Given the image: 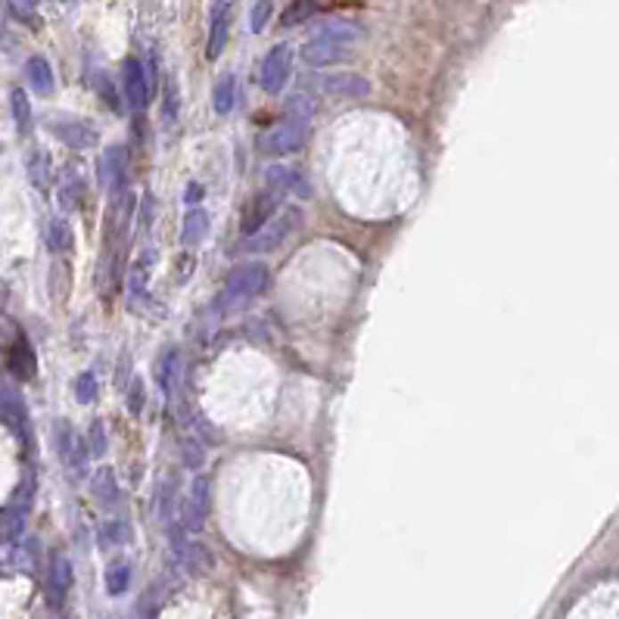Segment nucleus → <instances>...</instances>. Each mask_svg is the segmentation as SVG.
Returning a JSON list of instances; mask_svg holds the SVG:
<instances>
[{"mask_svg": "<svg viewBox=\"0 0 619 619\" xmlns=\"http://www.w3.org/2000/svg\"><path fill=\"white\" fill-rule=\"evenodd\" d=\"M362 37V29L346 19H337V22H327L312 41L302 44V60L314 69H327V66H339L352 56V41Z\"/></svg>", "mask_w": 619, "mask_h": 619, "instance_id": "f257e3e1", "label": "nucleus"}, {"mask_svg": "<svg viewBox=\"0 0 619 619\" xmlns=\"http://www.w3.org/2000/svg\"><path fill=\"white\" fill-rule=\"evenodd\" d=\"M293 78V50L289 44H274V47L265 53L262 69H258V85L265 94H281L283 87Z\"/></svg>", "mask_w": 619, "mask_h": 619, "instance_id": "f03ea898", "label": "nucleus"}, {"mask_svg": "<svg viewBox=\"0 0 619 619\" xmlns=\"http://www.w3.org/2000/svg\"><path fill=\"white\" fill-rule=\"evenodd\" d=\"M268 265L265 262H243L231 271L224 283V299H249L268 287Z\"/></svg>", "mask_w": 619, "mask_h": 619, "instance_id": "7ed1b4c3", "label": "nucleus"}, {"mask_svg": "<svg viewBox=\"0 0 619 619\" xmlns=\"http://www.w3.org/2000/svg\"><path fill=\"white\" fill-rule=\"evenodd\" d=\"M305 134H308V125L305 122H281L277 128H271L268 134H262V150L271 156H289V153H299L302 143H305Z\"/></svg>", "mask_w": 619, "mask_h": 619, "instance_id": "20e7f679", "label": "nucleus"}, {"mask_svg": "<svg viewBox=\"0 0 619 619\" xmlns=\"http://www.w3.org/2000/svg\"><path fill=\"white\" fill-rule=\"evenodd\" d=\"M208 514V476H197L191 483L184 504H181V529L184 533H200Z\"/></svg>", "mask_w": 619, "mask_h": 619, "instance_id": "39448f33", "label": "nucleus"}, {"mask_svg": "<svg viewBox=\"0 0 619 619\" xmlns=\"http://www.w3.org/2000/svg\"><path fill=\"white\" fill-rule=\"evenodd\" d=\"M318 87L327 97H337V100H358L371 94V81L358 72H330L318 81Z\"/></svg>", "mask_w": 619, "mask_h": 619, "instance_id": "423d86ee", "label": "nucleus"}, {"mask_svg": "<svg viewBox=\"0 0 619 619\" xmlns=\"http://www.w3.org/2000/svg\"><path fill=\"white\" fill-rule=\"evenodd\" d=\"M122 91H125V100L134 112L147 110L150 103V81H147V72H143L141 60L128 56L122 66Z\"/></svg>", "mask_w": 619, "mask_h": 619, "instance_id": "0eeeda50", "label": "nucleus"}, {"mask_svg": "<svg viewBox=\"0 0 619 619\" xmlns=\"http://www.w3.org/2000/svg\"><path fill=\"white\" fill-rule=\"evenodd\" d=\"M299 218H302L299 208H289V212H283L281 218H277L271 227H262L258 233H252V237L246 240V249L265 252V249H274V246H281L283 240L289 237V231H293V227L299 224Z\"/></svg>", "mask_w": 619, "mask_h": 619, "instance_id": "6e6552de", "label": "nucleus"}, {"mask_svg": "<svg viewBox=\"0 0 619 619\" xmlns=\"http://www.w3.org/2000/svg\"><path fill=\"white\" fill-rule=\"evenodd\" d=\"M172 554L178 558L181 566H187L193 573H208L215 566V558L206 542H191L184 539V533H172Z\"/></svg>", "mask_w": 619, "mask_h": 619, "instance_id": "1a4fd4ad", "label": "nucleus"}, {"mask_svg": "<svg viewBox=\"0 0 619 619\" xmlns=\"http://www.w3.org/2000/svg\"><path fill=\"white\" fill-rule=\"evenodd\" d=\"M6 371H10L16 380H35L37 358H35V349H31L25 333H16L12 343L6 346Z\"/></svg>", "mask_w": 619, "mask_h": 619, "instance_id": "9d476101", "label": "nucleus"}, {"mask_svg": "<svg viewBox=\"0 0 619 619\" xmlns=\"http://www.w3.org/2000/svg\"><path fill=\"white\" fill-rule=\"evenodd\" d=\"M29 510H31V485H22L10 498L4 514H0V533H4V539H19V533L25 529V520H29Z\"/></svg>", "mask_w": 619, "mask_h": 619, "instance_id": "9b49d317", "label": "nucleus"}, {"mask_svg": "<svg viewBox=\"0 0 619 619\" xmlns=\"http://www.w3.org/2000/svg\"><path fill=\"white\" fill-rule=\"evenodd\" d=\"M100 172H97V178H100V184H103V191H110L112 197L118 193V187H122V181H125V172H128V153H125V147H106L103 150V156H100Z\"/></svg>", "mask_w": 619, "mask_h": 619, "instance_id": "f8f14e48", "label": "nucleus"}, {"mask_svg": "<svg viewBox=\"0 0 619 619\" xmlns=\"http://www.w3.org/2000/svg\"><path fill=\"white\" fill-rule=\"evenodd\" d=\"M265 191H274V193H281V197L283 193H296V197H302V200L312 197V184H308L299 172H293V168H287V166L265 168Z\"/></svg>", "mask_w": 619, "mask_h": 619, "instance_id": "ddd939ff", "label": "nucleus"}, {"mask_svg": "<svg viewBox=\"0 0 619 619\" xmlns=\"http://www.w3.org/2000/svg\"><path fill=\"white\" fill-rule=\"evenodd\" d=\"M0 423H6L19 436H25V427H29V411L22 405V395L4 380V374H0Z\"/></svg>", "mask_w": 619, "mask_h": 619, "instance_id": "4468645a", "label": "nucleus"}, {"mask_svg": "<svg viewBox=\"0 0 619 619\" xmlns=\"http://www.w3.org/2000/svg\"><path fill=\"white\" fill-rule=\"evenodd\" d=\"M277 206H281V193H274V191L258 193L256 203L246 208V215H243V233H246V237H249V233L262 231V227L268 224L271 218H274Z\"/></svg>", "mask_w": 619, "mask_h": 619, "instance_id": "2eb2a0df", "label": "nucleus"}, {"mask_svg": "<svg viewBox=\"0 0 619 619\" xmlns=\"http://www.w3.org/2000/svg\"><path fill=\"white\" fill-rule=\"evenodd\" d=\"M69 589H72V560L66 554H56L50 560V576H47V598L53 607H60L66 601Z\"/></svg>", "mask_w": 619, "mask_h": 619, "instance_id": "dca6fc26", "label": "nucleus"}, {"mask_svg": "<svg viewBox=\"0 0 619 619\" xmlns=\"http://www.w3.org/2000/svg\"><path fill=\"white\" fill-rule=\"evenodd\" d=\"M50 131H53V134L72 150L97 147V141H100L97 131H94L87 122H81V118H72V122H56V125H50Z\"/></svg>", "mask_w": 619, "mask_h": 619, "instance_id": "f3484780", "label": "nucleus"}, {"mask_svg": "<svg viewBox=\"0 0 619 619\" xmlns=\"http://www.w3.org/2000/svg\"><path fill=\"white\" fill-rule=\"evenodd\" d=\"M181 371H184V352L178 349V346H172V349L162 352L159 358V387L162 393H166V399H175V393H178L181 387Z\"/></svg>", "mask_w": 619, "mask_h": 619, "instance_id": "a211bd4d", "label": "nucleus"}, {"mask_svg": "<svg viewBox=\"0 0 619 619\" xmlns=\"http://www.w3.org/2000/svg\"><path fill=\"white\" fill-rule=\"evenodd\" d=\"M231 37V4H212V35H208V56L218 60Z\"/></svg>", "mask_w": 619, "mask_h": 619, "instance_id": "6ab92c4d", "label": "nucleus"}, {"mask_svg": "<svg viewBox=\"0 0 619 619\" xmlns=\"http://www.w3.org/2000/svg\"><path fill=\"white\" fill-rule=\"evenodd\" d=\"M25 75H29V85L35 94H41V97L53 94L56 78H53V69H50V62L44 60V56H29V62H25Z\"/></svg>", "mask_w": 619, "mask_h": 619, "instance_id": "aec40b11", "label": "nucleus"}, {"mask_svg": "<svg viewBox=\"0 0 619 619\" xmlns=\"http://www.w3.org/2000/svg\"><path fill=\"white\" fill-rule=\"evenodd\" d=\"M208 212L206 208H191L184 218V231H181V240H184V246H197L203 243V240L208 237Z\"/></svg>", "mask_w": 619, "mask_h": 619, "instance_id": "412c9836", "label": "nucleus"}, {"mask_svg": "<svg viewBox=\"0 0 619 619\" xmlns=\"http://www.w3.org/2000/svg\"><path fill=\"white\" fill-rule=\"evenodd\" d=\"M91 489H94V498H97L103 508L118 504V483H116V473H112L110 467L97 470V476L91 479Z\"/></svg>", "mask_w": 619, "mask_h": 619, "instance_id": "4be33fe9", "label": "nucleus"}, {"mask_svg": "<svg viewBox=\"0 0 619 619\" xmlns=\"http://www.w3.org/2000/svg\"><path fill=\"white\" fill-rule=\"evenodd\" d=\"M233 103H237V78L233 75H221L218 81H215V91H212V106L218 116H227V112L233 110Z\"/></svg>", "mask_w": 619, "mask_h": 619, "instance_id": "5701e85b", "label": "nucleus"}, {"mask_svg": "<svg viewBox=\"0 0 619 619\" xmlns=\"http://www.w3.org/2000/svg\"><path fill=\"white\" fill-rule=\"evenodd\" d=\"M175 510H178V495H175V479L166 476L159 483V495H156V517L159 523H172Z\"/></svg>", "mask_w": 619, "mask_h": 619, "instance_id": "b1692460", "label": "nucleus"}, {"mask_svg": "<svg viewBox=\"0 0 619 619\" xmlns=\"http://www.w3.org/2000/svg\"><path fill=\"white\" fill-rule=\"evenodd\" d=\"M47 246L50 252H69L75 246V233L72 227H69L66 218H53L47 227Z\"/></svg>", "mask_w": 619, "mask_h": 619, "instance_id": "393cba45", "label": "nucleus"}, {"mask_svg": "<svg viewBox=\"0 0 619 619\" xmlns=\"http://www.w3.org/2000/svg\"><path fill=\"white\" fill-rule=\"evenodd\" d=\"M10 106H12V118H16V131L19 134H29L31 131V103H29V94L22 87H12L10 94Z\"/></svg>", "mask_w": 619, "mask_h": 619, "instance_id": "a878e982", "label": "nucleus"}, {"mask_svg": "<svg viewBox=\"0 0 619 619\" xmlns=\"http://www.w3.org/2000/svg\"><path fill=\"white\" fill-rule=\"evenodd\" d=\"M131 585V564L128 560H116V564H110V570H106V591H110L112 598L125 595Z\"/></svg>", "mask_w": 619, "mask_h": 619, "instance_id": "bb28decb", "label": "nucleus"}, {"mask_svg": "<svg viewBox=\"0 0 619 619\" xmlns=\"http://www.w3.org/2000/svg\"><path fill=\"white\" fill-rule=\"evenodd\" d=\"M128 539H131V523L128 520H110V523H103V529H100V545L103 548L128 545Z\"/></svg>", "mask_w": 619, "mask_h": 619, "instance_id": "cd10ccee", "label": "nucleus"}, {"mask_svg": "<svg viewBox=\"0 0 619 619\" xmlns=\"http://www.w3.org/2000/svg\"><path fill=\"white\" fill-rule=\"evenodd\" d=\"M314 112H318V103H314V97H308V94H296V97L287 100V118H293V122L312 125Z\"/></svg>", "mask_w": 619, "mask_h": 619, "instance_id": "c85d7f7f", "label": "nucleus"}, {"mask_svg": "<svg viewBox=\"0 0 619 619\" xmlns=\"http://www.w3.org/2000/svg\"><path fill=\"white\" fill-rule=\"evenodd\" d=\"M75 442H78V433L72 429V423H69V420H56L53 423V445H56V452H60L62 460L69 458V452L75 448Z\"/></svg>", "mask_w": 619, "mask_h": 619, "instance_id": "c756f323", "label": "nucleus"}, {"mask_svg": "<svg viewBox=\"0 0 619 619\" xmlns=\"http://www.w3.org/2000/svg\"><path fill=\"white\" fill-rule=\"evenodd\" d=\"M75 402L78 405H91L94 399H97V377H94V371H81L78 377H75Z\"/></svg>", "mask_w": 619, "mask_h": 619, "instance_id": "7c9ffc66", "label": "nucleus"}, {"mask_svg": "<svg viewBox=\"0 0 619 619\" xmlns=\"http://www.w3.org/2000/svg\"><path fill=\"white\" fill-rule=\"evenodd\" d=\"M47 172H50V159L44 150H35V153L29 156V178L31 184L37 187V191H44L47 187Z\"/></svg>", "mask_w": 619, "mask_h": 619, "instance_id": "2f4dec72", "label": "nucleus"}, {"mask_svg": "<svg viewBox=\"0 0 619 619\" xmlns=\"http://www.w3.org/2000/svg\"><path fill=\"white\" fill-rule=\"evenodd\" d=\"M271 12H274V4H268V0H262V4H252L249 10V31H265V25H268Z\"/></svg>", "mask_w": 619, "mask_h": 619, "instance_id": "473e14b6", "label": "nucleus"}, {"mask_svg": "<svg viewBox=\"0 0 619 619\" xmlns=\"http://www.w3.org/2000/svg\"><path fill=\"white\" fill-rule=\"evenodd\" d=\"M314 12V4H302V0H296V4H289L287 10H283V16H281V25H296V22H302V19H308Z\"/></svg>", "mask_w": 619, "mask_h": 619, "instance_id": "72a5a7b5", "label": "nucleus"}, {"mask_svg": "<svg viewBox=\"0 0 619 619\" xmlns=\"http://www.w3.org/2000/svg\"><path fill=\"white\" fill-rule=\"evenodd\" d=\"M87 452L97 454V458H103V454H106V429H103V423H100V420H94V427H91V442H87Z\"/></svg>", "mask_w": 619, "mask_h": 619, "instance_id": "f704fd0d", "label": "nucleus"}, {"mask_svg": "<svg viewBox=\"0 0 619 619\" xmlns=\"http://www.w3.org/2000/svg\"><path fill=\"white\" fill-rule=\"evenodd\" d=\"M10 10L16 12V16H25V19H29V16H35V12H37V6H35V4H10Z\"/></svg>", "mask_w": 619, "mask_h": 619, "instance_id": "c9c22d12", "label": "nucleus"}, {"mask_svg": "<svg viewBox=\"0 0 619 619\" xmlns=\"http://www.w3.org/2000/svg\"><path fill=\"white\" fill-rule=\"evenodd\" d=\"M141 383H134V389H131V411H141Z\"/></svg>", "mask_w": 619, "mask_h": 619, "instance_id": "e433bc0d", "label": "nucleus"}, {"mask_svg": "<svg viewBox=\"0 0 619 619\" xmlns=\"http://www.w3.org/2000/svg\"><path fill=\"white\" fill-rule=\"evenodd\" d=\"M200 193H203V191H200V184H191V187H187V200H191V203H197Z\"/></svg>", "mask_w": 619, "mask_h": 619, "instance_id": "4c0bfd02", "label": "nucleus"}, {"mask_svg": "<svg viewBox=\"0 0 619 619\" xmlns=\"http://www.w3.org/2000/svg\"><path fill=\"white\" fill-rule=\"evenodd\" d=\"M0 330H4V318H0Z\"/></svg>", "mask_w": 619, "mask_h": 619, "instance_id": "58836bf2", "label": "nucleus"}]
</instances>
